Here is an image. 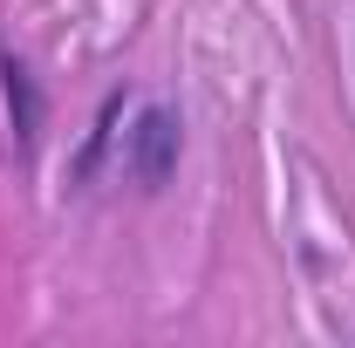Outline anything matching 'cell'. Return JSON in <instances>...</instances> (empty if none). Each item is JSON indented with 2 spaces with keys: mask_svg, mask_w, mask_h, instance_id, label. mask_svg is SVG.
Wrapping results in <instances>:
<instances>
[{
  "mask_svg": "<svg viewBox=\"0 0 355 348\" xmlns=\"http://www.w3.org/2000/svg\"><path fill=\"white\" fill-rule=\"evenodd\" d=\"M178 157H184V116H178L171 103H144L130 116V130H123V171H130V184L164 191L171 171H178Z\"/></svg>",
  "mask_w": 355,
  "mask_h": 348,
  "instance_id": "6da1fadb",
  "label": "cell"
},
{
  "mask_svg": "<svg viewBox=\"0 0 355 348\" xmlns=\"http://www.w3.org/2000/svg\"><path fill=\"white\" fill-rule=\"evenodd\" d=\"M0 103H7V123L21 137V150H35V143H42V123H48V96H42V82H35V69L7 42H0Z\"/></svg>",
  "mask_w": 355,
  "mask_h": 348,
  "instance_id": "7a4b0ae2",
  "label": "cell"
}]
</instances>
